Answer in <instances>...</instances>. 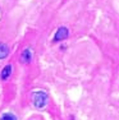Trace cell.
Here are the masks:
<instances>
[{"label": "cell", "instance_id": "1", "mask_svg": "<svg viewBox=\"0 0 119 120\" xmlns=\"http://www.w3.org/2000/svg\"><path fill=\"white\" fill-rule=\"evenodd\" d=\"M47 100H49V97H47L46 92H44V91H37V92H33L32 95V102L36 109L45 107L47 104Z\"/></svg>", "mask_w": 119, "mask_h": 120}, {"label": "cell", "instance_id": "2", "mask_svg": "<svg viewBox=\"0 0 119 120\" xmlns=\"http://www.w3.org/2000/svg\"><path fill=\"white\" fill-rule=\"evenodd\" d=\"M69 36V30L67 27H59L56 30L55 35H54V42H59V41H64V40L68 38Z\"/></svg>", "mask_w": 119, "mask_h": 120}, {"label": "cell", "instance_id": "3", "mask_svg": "<svg viewBox=\"0 0 119 120\" xmlns=\"http://www.w3.org/2000/svg\"><path fill=\"white\" fill-rule=\"evenodd\" d=\"M21 61L23 63V64H30L31 61H32V51H31V49H23V51L21 52Z\"/></svg>", "mask_w": 119, "mask_h": 120}, {"label": "cell", "instance_id": "4", "mask_svg": "<svg viewBox=\"0 0 119 120\" xmlns=\"http://www.w3.org/2000/svg\"><path fill=\"white\" fill-rule=\"evenodd\" d=\"M12 72H13L12 64H7L1 69V72H0V79H1V81H7V79L12 75Z\"/></svg>", "mask_w": 119, "mask_h": 120}, {"label": "cell", "instance_id": "5", "mask_svg": "<svg viewBox=\"0 0 119 120\" xmlns=\"http://www.w3.org/2000/svg\"><path fill=\"white\" fill-rule=\"evenodd\" d=\"M10 50H9V46H8L7 44H4V42H0V60H4L8 58V55H9Z\"/></svg>", "mask_w": 119, "mask_h": 120}, {"label": "cell", "instance_id": "6", "mask_svg": "<svg viewBox=\"0 0 119 120\" xmlns=\"http://www.w3.org/2000/svg\"><path fill=\"white\" fill-rule=\"evenodd\" d=\"M0 120H18L13 112H4L0 116Z\"/></svg>", "mask_w": 119, "mask_h": 120}]
</instances>
